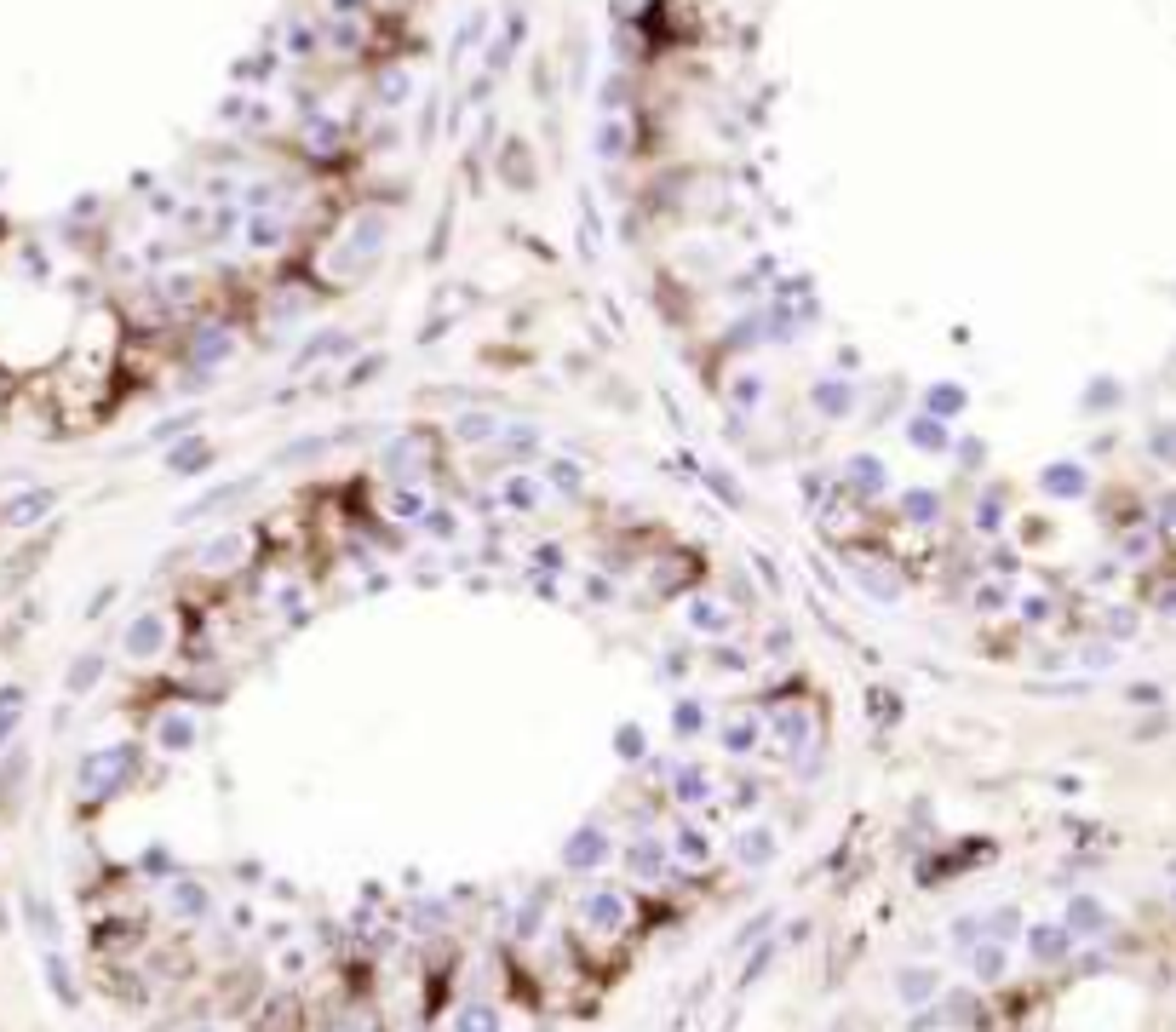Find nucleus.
<instances>
[{
  "label": "nucleus",
  "instance_id": "26",
  "mask_svg": "<svg viewBox=\"0 0 1176 1032\" xmlns=\"http://www.w3.org/2000/svg\"><path fill=\"white\" fill-rule=\"evenodd\" d=\"M207 459H213V447H207V442H190L184 454H173V470H178V477H196Z\"/></svg>",
  "mask_w": 1176,
  "mask_h": 1032
},
{
  "label": "nucleus",
  "instance_id": "29",
  "mask_svg": "<svg viewBox=\"0 0 1176 1032\" xmlns=\"http://www.w3.org/2000/svg\"><path fill=\"white\" fill-rule=\"evenodd\" d=\"M700 723H706V718H700V700H683V706H672V728H677V734H700Z\"/></svg>",
  "mask_w": 1176,
  "mask_h": 1032
},
{
  "label": "nucleus",
  "instance_id": "14",
  "mask_svg": "<svg viewBox=\"0 0 1176 1032\" xmlns=\"http://www.w3.org/2000/svg\"><path fill=\"white\" fill-rule=\"evenodd\" d=\"M241 493H253V477H247V482H230V488H213V493H207V500H196V505H190V511H184V522H196V516H207V511H218V505H236V500H241Z\"/></svg>",
  "mask_w": 1176,
  "mask_h": 1032
},
{
  "label": "nucleus",
  "instance_id": "20",
  "mask_svg": "<svg viewBox=\"0 0 1176 1032\" xmlns=\"http://www.w3.org/2000/svg\"><path fill=\"white\" fill-rule=\"evenodd\" d=\"M1045 488L1062 493V500H1073V493L1085 488V477H1079V465H1050V470H1045Z\"/></svg>",
  "mask_w": 1176,
  "mask_h": 1032
},
{
  "label": "nucleus",
  "instance_id": "35",
  "mask_svg": "<svg viewBox=\"0 0 1176 1032\" xmlns=\"http://www.w3.org/2000/svg\"><path fill=\"white\" fill-rule=\"evenodd\" d=\"M632 866L654 872V866H660V849H654V843H637V849H632Z\"/></svg>",
  "mask_w": 1176,
  "mask_h": 1032
},
{
  "label": "nucleus",
  "instance_id": "41",
  "mask_svg": "<svg viewBox=\"0 0 1176 1032\" xmlns=\"http://www.w3.org/2000/svg\"><path fill=\"white\" fill-rule=\"evenodd\" d=\"M196 1032H207V1027H196Z\"/></svg>",
  "mask_w": 1176,
  "mask_h": 1032
},
{
  "label": "nucleus",
  "instance_id": "40",
  "mask_svg": "<svg viewBox=\"0 0 1176 1032\" xmlns=\"http://www.w3.org/2000/svg\"><path fill=\"white\" fill-rule=\"evenodd\" d=\"M718 665H729V671H741L746 660H741V648H718Z\"/></svg>",
  "mask_w": 1176,
  "mask_h": 1032
},
{
  "label": "nucleus",
  "instance_id": "5",
  "mask_svg": "<svg viewBox=\"0 0 1176 1032\" xmlns=\"http://www.w3.org/2000/svg\"><path fill=\"white\" fill-rule=\"evenodd\" d=\"M586 918L603 924V929H620L626 924V901L614 889H597V895H586Z\"/></svg>",
  "mask_w": 1176,
  "mask_h": 1032
},
{
  "label": "nucleus",
  "instance_id": "34",
  "mask_svg": "<svg viewBox=\"0 0 1176 1032\" xmlns=\"http://www.w3.org/2000/svg\"><path fill=\"white\" fill-rule=\"evenodd\" d=\"M677 855L700 860V855H706V837H700V832H677Z\"/></svg>",
  "mask_w": 1176,
  "mask_h": 1032
},
{
  "label": "nucleus",
  "instance_id": "25",
  "mask_svg": "<svg viewBox=\"0 0 1176 1032\" xmlns=\"http://www.w3.org/2000/svg\"><path fill=\"white\" fill-rule=\"evenodd\" d=\"M752 740H758V723H752V718L723 723V746H729V751H752Z\"/></svg>",
  "mask_w": 1176,
  "mask_h": 1032
},
{
  "label": "nucleus",
  "instance_id": "22",
  "mask_svg": "<svg viewBox=\"0 0 1176 1032\" xmlns=\"http://www.w3.org/2000/svg\"><path fill=\"white\" fill-rule=\"evenodd\" d=\"M614 751H620L626 763H637L643 751H649V734H643V728H632V723H626V728H614Z\"/></svg>",
  "mask_w": 1176,
  "mask_h": 1032
},
{
  "label": "nucleus",
  "instance_id": "4",
  "mask_svg": "<svg viewBox=\"0 0 1176 1032\" xmlns=\"http://www.w3.org/2000/svg\"><path fill=\"white\" fill-rule=\"evenodd\" d=\"M844 477H850V488L861 493V500H878V493H884V459L855 454L850 465H844Z\"/></svg>",
  "mask_w": 1176,
  "mask_h": 1032
},
{
  "label": "nucleus",
  "instance_id": "9",
  "mask_svg": "<svg viewBox=\"0 0 1176 1032\" xmlns=\"http://www.w3.org/2000/svg\"><path fill=\"white\" fill-rule=\"evenodd\" d=\"M161 642H167V619L161 614H144L138 625L127 631V648H138V654H155Z\"/></svg>",
  "mask_w": 1176,
  "mask_h": 1032
},
{
  "label": "nucleus",
  "instance_id": "33",
  "mask_svg": "<svg viewBox=\"0 0 1176 1032\" xmlns=\"http://www.w3.org/2000/svg\"><path fill=\"white\" fill-rule=\"evenodd\" d=\"M976 602H981L987 614H999V609H1010V591H999V586H981V591H976Z\"/></svg>",
  "mask_w": 1176,
  "mask_h": 1032
},
{
  "label": "nucleus",
  "instance_id": "19",
  "mask_svg": "<svg viewBox=\"0 0 1176 1032\" xmlns=\"http://www.w3.org/2000/svg\"><path fill=\"white\" fill-rule=\"evenodd\" d=\"M855 586H861V591H872L878 602H895V597H901V586H895L890 574H878V568H855Z\"/></svg>",
  "mask_w": 1176,
  "mask_h": 1032
},
{
  "label": "nucleus",
  "instance_id": "16",
  "mask_svg": "<svg viewBox=\"0 0 1176 1032\" xmlns=\"http://www.w3.org/2000/svg\"><path fill=\"white\" fill-rule=\"evenodd\" d=\"M540 488H545V477H528V470H517V477L505 482V500H511L517 511H528V505H540Z\"/></svg>",
  "mask_w": 1176,
  "mask_h": 1032
},
{
  "label": "nucleus",
  "instance_id": "30",
  "mask_svg": "<svg viewBox=\"0 0 1176 1032\" xmlns=\"http://www.w3.org/2000/svg\"><path fill=\"white\" fill-rule=\"evenodd\" d=\"M689 619H695L700 631H723V625H729V614H723L718 602H695V609H689Z\"/></svg>",
  "mask_w": 1176,
  "mask_h": 1032
},
{
  "label": "nucleus",
  "instance_id": "28",
  "mask_svg": "<svg viewBox=\"0 0 1176 1032\" xmlns=\"http://www.w3.org/2000/svg\"><path fill=\"white\" fill-rule=\"evenodd\" d=\"M706 482H712V493H718V500H729V505H746L741 482H735V477H723V465H712V470H706Z\"/></svg>",
  "mask_w": 1176,
  "mask_h": 1032
},
{
  "label": "nucleus",
  "instance_id": "2",
  "mask_svg": "<svg viewBox=\"0 0 1176 1032\" xmlns=\"http://www.w3.org/2000/svg\"><path fill=\"white\" fill-rule=\"evenodd\" d=\"M603 855H609V837H603L597 826H586V832H574V837H568V849H563V866H568V872H586V866H597Z\"/></svg>",
  "mask_w": 1176,
  "mask_h": 1032
},
{
  "label": "nucleus",
  "instance_id": "12",
  "mask_svg": "<svg viewBox=\"0 0 1176 1032\" xmlns=\"http://www.w3.org/2000/svg\"><path fill=\"white\" fill-rule=\"evenodd\" d=\"M970 958H976V981H1004V964H1010V958H1004V941H981Z\"/></svg>",
  "mask_w": 1176,
  "mask_h": 1032
},
{
  "label": "nucleus",
  "instance_id": "32",
  "mask_svg": "<svg viewBox=\"0 0 1176 1032\" xmlns=\"http://www.w3.org/2000/svg\"><path fill=\"white\" fill-rule=\"evenodd\" d=\"M677 797H706V774H700V769H677Z\"/></svg>",
  "mask_w": 1176,
  "mask_h": 1032
},
{
  "label": "nucleus",
  "instance_id": "24",
  "mask_svg": "<svg viewBox=\"0 0 1176 1032\" xmlns=\"http://www.w3.org/2000/svg\"><path fill=\"white\" fill-rule=\"evenodd\" d=\"M190 740H196V723H190V718H167L161 723V746L167 751H184Z\"/></svg>",
  "mask_w": 1176,
  "mask_h": 1032
},
{
  "label": "nucleus",
  "instance_id": "7",
  "mask_svg": "<svg viewBox=\"0 0 1176 1032\" xmlns=\"http://www.w3.org/2000/svg\"><path fill=\"white\" fill-rule=\"evenodd\" d=\"M815 407L827 413V419H844V413L855 407V391H850L844 379H821V384H815Z\"/></svg>",
  "mask_w": 1176,
  "mask_h": 1032
},
{
  "label": "nucleus",
  "instance_id": "6",
  "mask_svg": "<svg viewBox=\"0 0 1176 1032\" xmlns=\"http://www.w3.org/2000/svg\"><path fill=\"white\" fill-rule=\"evenodd\" d=\"M1068 924H1039L1033 929V958L1039 964H1056V958H1068Z\"/></svg>",
  "mask_w": 1176,
  "mask_h": 1032
},
{
  "label": "nucleus",
  "instance_id": "15",
  "mask_svg": "<svg viewBox=\"0 0 1176 1032\" xmlns=\"http://www.w3.org/2000/svg\"><path fill=\"white\" fill-rule=\"evenodd\" d=\"M1102 924H1108V912H1102L1096 901H1073L1068 906V929L1073 935H1102Z\"/></svg>",
  "mask_w": 1176,
  "mask_h": 1032
},
{
  "label": "nucleus",
  "instance_id": "10",
  "mask_svg": "<svg viewBox=\"0 0 1176 1032\" xmlns=\"http://www.w3.org/2000/svg\"><path fill=\"white\" fill-rule=\"evenodd\" d=\"M735 855H741L746 866H763V860H775V832H763V826H752V832H741V843H735Z\"/></svg>",
  "mask_w": 1176,
  "mask_h": 1032
},
{
  "label": "nucleus",
  "instance_id": "1",
  "mask_svg": "<svg viewBox=\"0 0 1176 1032\" xmlns=\"http://www.w3.org/2000/svg\"><path fill=\"white\" fill-rule=\"evenodd\" d=\"M385 470H391L396 482H402V477H425V431L396 436V442L385 447Z\"/></svg>",
  "mask_w": 1176,
  "mask_h": 1032
},
{
  "label": "nucleus",
  "instance_id": "36",
  "mask_svg": "<svg viewBox=\"0 0 1176 1032\" xmlns=\"http://www.w3.org/2000/svg\"><path fill=\"white\" fill-rule=\"evenodd\" d=\"M953 946H964V952H976V918H964V924H953Z\"/></svg>",
  "mask_w": 1176,
  "mask_h": 1032
},
{
  "label": "nucleus",
  "instance_id": "23",
  "mask_svg": "<svg viewBox=\"0 0 1176 1032\" xmlns=\"http://www.w3.org/2000/svg\"><path fill=\"white\" fill-rule=\"evenodd\" d=\"M540 477L551 482V488H563V493H580V465H568V459H551Z\"/></svg>",
  "mask_w": 1176,
  "mask_h": 1032
},
{
  "label": "nucleus",
  "instance_id": "38",
  "mask_svg": "<svg viewBox=\"0 0 1176 1032\" xmlns=\"http://www.w3.org/2000/svg\"><path fill=\"white\" fill-rule=\"evenodd\" d=\"M735 396H741V402L752 407V402H758V396H763V384H758V379H741V391H735Z\"/></svg>",
  "mask_w": 1176,
  "mask_h": 1032
},
{
  "label": "nucleus",
  "instance_id": "8",
  "mask_svg": "<svg viewBox=\"0 0 1176 1032\" xmlns=\"http://www.w3.org/2000/svg\"><path fill=\"white\" fill-rule=\"evenodd\" d=\"M907 442L924 447V454H941V447H947V431H941L936 413H918V419H907Z\"/></svg>",
  "mask_w": 1176,
  "mask_h": 1032
},
{
  "label": "nucleus",
  "instance_id": "21",
  "mask_svg": "<svg viewBox=\"0 0 1176 1032\" xmlns=\"http://www.w3.org/2000/svg\"><path fill=\"white\" fill-rule=\"evenodd\" d=\"M454 1032H500V1015H494L488 1004H471V1010H459Z\"/></svg>",
  "mask_w": 1176,
  "mask_h": 1032
},
{
  "label": "nucleus",
  "instance_id": "18",
  "mask_svg": "<svg viewBox=\"0 0 1176 1032\" xmlns=\"http://www.w3.org/2000/svg\"><path fill=\"white\" fill-rule=\"evenodd\" d=\"M333 442H339V436H299L293 447H282V454H276V465H293V459H322Z\"/></svg>",
  "mask_w": 1176,
  "mask_h": 1032
},
{
  "label": "nucleus",
  "instance_id": "27",
  "mask_svg": "<svg viewBox=\"0 0 1176 1032\" xmlns=\"http://www.w3.org/2000/svg\"><path fill=\"white\" fill-rule=\"evenodd\" d=\"M201 556H207V568H236L230 556H241V533H230V539H213Z\"/></svg>",
  "mask_w": 1176,
  "mask_h": 1032
},
{
  "label": "nucleus",
  "instance_id": "39",
  "mask_svg": "<svg viewBox=\"0 0 1176 1032\" xmlns=\"http://www.w3.org/2000/svg\"><path fill=\"white\" fill-rule=\"evenodd\" d=\"M981 454H987L981 442H964V447H959V459H964V465H981Z\"/></svg>",
  "mask_w": 1176,
  "mask_h": 1032
},
{
  "label": "nucleus",
  "instance_id": "17",
  "mask_svg": "<svg viewBox=\"0 0 1176 1032\" xmlns=\"http://www.w3.org/2000/svg\"><path fill=\"white\" fill-rule=\"evenodd\" d=\"M924 413H936V419H947V413H964V391H959V384H930Z\"/></svg>",
  "mask_w": 1176,
  "mask_h": 1032
},
{
  "label": "nucleus",
  "instance_id": "13",
  "mask_svg": "<svg viewBox=\"0 0 1176 1032\" xmlns=\"http://www.w3.org/2000/svg\"><path fill=\"white\" fill-rule=\"evenodd\" d=\"M895 992H901L907 1004H924L930 992H936V969H901V975H895Z\"/></svg>",
  "mask_w": 1176,
  "mask_h": 1032
},
{
  "label": "nucleus",
  "instance_id": "11",
  "mask_svg": "<svg viewBox=\"0 0 1176 1032\" xmlns=\"http://www.w3.org/2000/svg\"><path fill=\"white\" fill-rule=\"evenodd\" d=\"M901 511H907V522H936V516H941V493H936V488H907V493H901Z\"/></svg>",
  "mask_w": 1176,
  "mask_h": 1032
},
{
  "label": "nucleus",
  "instance_id": "31",
  "mask_svg": "<svg viewBox=\"0 0 1176 1032\" xmlns=\"http://www.w3.org/2000/svg\"><path fill=\"white\" fill-rule=\"evenodd\" d=\"M987 924H993V929H987V941H1010L1016 924H1022V912H1016V906H1004V912H993Z\"/></svg>",
  "mask_w": 1176,
  "mask_h": 1032
},
{
  "label": "nucleus",
  "instance_id": "3",
  "mask_svg": "<svg viewBox=\"0 0 1176 1032\" xmlns=\"http://www.w3.org/2000/svg\"><path fill=\"white\" fill-rule=\"evenodd\" d=\"M448 431H454V442L482 447V442H500V431H505V424H500V413H459V419L448 424Z\"/></svg>",
  "mask_w": 1176,
  "mask_h": 1032
},
{
  "label": "nucleus",
  "instance_id": "37",
  "mask_svg": "<svg viewBox=\"0 0 1176 1032\" xmlns=\"http://www.w3.org/2000/svg\"><path fill=\"white\" fill-rule=\"evenodd\" d=\"M872 700H878V718H884V723H890L895 711H901V706H895V694H890V688H878V694H872Z\"/></svg>",
  "mask_w": 1176,
  "mask_h": 1032
}]
</instances>
